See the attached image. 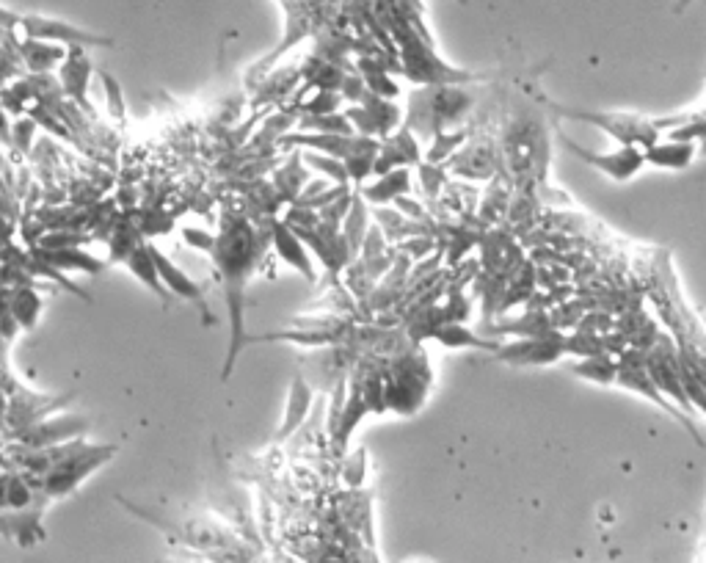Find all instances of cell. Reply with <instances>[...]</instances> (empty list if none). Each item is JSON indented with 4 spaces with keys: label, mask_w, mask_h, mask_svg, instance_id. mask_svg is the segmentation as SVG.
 <instances>
[{
    "label": "cell",
    "mask_w": 706,
    "mask_h": 563,
    "mask_svg": "<svg viewBox=\"0 0 706 563\" xmlns=\"http://www.w3.org/2000/svg\"><path fill=\"white\" fill-rule=\"evenodd\" d=\"M213 249H216L218 268H221L224 282H227V299L229 310H232V348H229L227 368H224V379H227L238 351L246 345V334H243V285H246L251 268H254V260H257V252H254L257 238H254V230L249 224L235 216V219H227L224 235H218Z\"/></svg>",
    "instance_id": "1"
},
{
    "label": "cell",
    "mask_w": 706,
    "mask_h": 563,
    "mask_svg": "<svg viewBox=\"0 0 706 563\" xmlns=\"http://www.w3.org/2000/svg\"><path fill=\"white\" fill-rule=\"evenodd\" d=\"M475 97L461 89V83H431L420 92L411 94L409 116L403 125L409 127L414 136L431 141L433 136L445 133L447 125L469 114Z\"/></svg>",
    "instance_id": "2"
},
{
    "label": "cell",
    "mask_w": 706,
    "mask_h": 563,
    "mask_svg": "<svg viewBox=\"0 0 706 563\" xmlns=\"http://www.w3.org/2000/svg\"><path fill=\"white\" fill-rule=\"evenodd\" d=\"M552 111L566 116V119H577V122L599 127L604 133H610L621 147L646 150L654 141H660L662 133L657 127V119H646L638 114H602V111H580V108H563V105H552Z\"/></svg>",
    "instance_id": "3"
},
{
    "label": "cell",
    "mask_w": 706,
    "mask_h": 563,
    "mask_svg": "<svg viewBox=\"0 0 706 563\" xmlns=\"http://www.w3.org/2000/svg\"><path fill=\"white\" fill-rule=\"evenodd\" d=\"M558 138L566 150L574 152L580 161H585L588 166H593V169L607 174L615 183H627V180H632V177L640 174V169L646 166L643 150H638V147H618L615 152H591L585 150V147H580L577 141H571L566 133H558Z\"/></svg>",
    "instance_id": "4"
},
{
    "label": "cell",
    "mask_w": 706,
    "mask_h": 563,
    "mask_svg": "<svg viewBox=\"0 0 706 563\" xmlns=\"http://www.w3.org/2000/svg\"><path fill=\"white\" fill-rule=\"evenodd\" d=\"M563 354H566L563 351V332L552 329V332L541 334V337H519L513 343L497 345V351L491 357L508 362V365H552Z\"/></svg>",
    "instance_id": "5"
},
{
    "label": "cell",
    "mask_w": 706,
    "mask_h": 563,
    "mask_svg": "<svg viewBox=\"0 0 706 563\" xmlns=\"http://www.w3.org/2000/svg\"><path fill=\"white\" fill-rule=\"evenodd\" d=\"M422 163L420 141L411 133L409 127L400 125L395 133H389L387 138H381V147L376 152V161H373V174H387L392 169L400 166H417Z\"/></svg>",
    "instance_id": "6"
},
{
    "label": "cell",
    "mask_w": 706,
    "mask_h": 563,
    "mask_svg": "<svg viewBox=\"0 0 706 563\" xmlns=\"http://www.w3.org/2000/svg\"><path fill=\"white\" fill-rule=\"evenodd\" d=\"M268 227H271V238H274L276 254H279L287 265H293L296 271H301V274L307 276L309 282H312V279H315V268H312V260H309L304 241H301L296 232L287 227L285 221L268 219Z\"/></svg>",
    "instance_id": "7"
},
{
    "label": "cell",
    "mask_w": 706,
    "mask_h": 563,
    "mask_svg": "<svg viewBox=\"0 0 706 563\" xmlns=\"http://www.w3.org/2000/svg\"><path fill=\"white\" fill-rule=\"evenodd\" d=\"M695 155H698L695 141H679V138H671V141H654L651 147L643 150V158H646L649 166L671 169V172L687 169V166L695 161Z\"/></svg>",
    "instance_id": "8"
},
{
    "label": "cell",
    "mask_w": 706,
    "mask_h": 563,
    "mask_svg": "<svg viewBox=\"0 0 706 563\" xmlns=\"http://www.w3.org/2000/svg\"><path fill=\"white\" fill-rule=\"evenodd\" d=\"M353 188L365 196V202H370V205H387V202H395L398 196L409 194L411 172H409V166H400V169H392V172L381 174L376 183L353 185Z\"/></svg>",
    "instance_id": "9"
},
{
    "label": "cell",
    "mask_w": 706,
    "mask_h": 563,
    "mask_svg": "<svg viewBox=\"0 0 706 563\" xmlns=\"http://www.w3.org/2000/svg\"><path fill=\"white\" fill-rule=\"evenodd\" d=\"M309 406H312V390H309V384L304 381V376H296V379H293V387H290V398H287L285 423H282L279 434H276L279 442H285L290 434H296L298 428L304 426V420H307V414H309Z\"/></svg>",
    "instance_id": "10"
},
{
    "label": "cell",
    "mask_w": 706,
    "mask_h": 563,
    "mask_svg": "<svg viewBox=\"0 0 706 563\" xmlns=\"http://www.w3.org/2000/svg\"><path fill=\"white\" fill-rule=\"evenodd\" d=\"M431 337L436 340V343L447 345V348H480V351H497V345L494 340H486V337H480V334H475L472 329H467V323H442V326H436L431 332Z\"/></svg>",
    "instance_id": "11"
},
{
    "label": "cell",
    "mask_w": 706,
    "mask_h": 563,
    "mask_svg": "<svg viewBox=\"0 0 706 563\" xmlns=\"http://www.w3.org/2000/svg\"><path fill=\"white\" fill-rule=\"evenodd\" d=\"M549 332H552V321H549V312L544 310H527L516 321L497 323L486 329V334H511V337H541Z\"/></svg>",
    "instance_id": "12"
},
{
    "label": "cell",
    "mask_w": 706,
    "mask_h": 563,
    "mask_svg": "<svg viewBox=\"0 0 706 563\" xmlns=\"http://www.w3.org/2000/svg\"><path fill=\"white\" fill-rule=\"evenodd\" d=\"M367 227H370V210H367L365 205V196L353 188L351 210H348V213H345V219H342V235H345V241L351 243V249L356 257H359V249H362V241H365Z\"/></svg>",
    "instance_id": "13"
},
{
    "label": "cell",
    "mask_w": 706,
    "mask_h": 563,
    "mask_svg": "<svg viewBox=\"0 0 706 563\" xmlns=\"http://www.w3.org/2000/svg\"><path fill=\"white\" fill-rule=\"evenodd\" d=\"M365 108L367 114L376 119L378 125V138H387L389 133H395L400 125H403V114L395 103H387L384 97H378L373 92L362 94V103H356Z\"/></svg>",
    "instance_id": "14"
},
{
    "label": "cell",
    "mask_w": 706,
    "mask_h": 563,
    "mask_svg": "<svg viewBox=\"0 0 706 563\" xmlns=\"http://www.w3.org/2000/svg\"><path fill=\"white\" fill-rule=\"evenodd\" d=\"M152 257H155V265H158V274L169 282V288L171 290H177L180 296H185V299H191V301H196L199 307H202V312H205V318H207V323H213V318H210V310L205 307V301H202V293H199V288H196L194 282L188 279V276L180 271V268H174V265L163 257V254L158 252V249H152Z\"/></svg>",
    "instance_id": "15"
},
{
    "label": "cell",
    "mask_w": 706,
    "mask_h": 563,
    "mask_svg": "<svg viewBox=\"0 0 706 563\" xmlns=\"http://www.w3.org/2000/svg\"><path fill=\"white\" fill-rule=\"evenodd\" d=\"M469 141L467 130H453V133H439V136L431 138L428 144V152H425V163H445L456 155L464 144Z\"/></svg>",
    "instance_id": "16"
},
{
    "label": "cell",
    "mask_w": 706,
    "mask_h": 563,
    "mask_svg": "<svg viewBox=\"0 0 706 563\" xmlns=\"http://www.w3.org/2000/svg\"><path fill=\"white\" fill-rule=\"evenodd\" d=\"M574 373L582 376V379L596 381V384H615L618 362H613L607 354H602V357H588L574 365Z\"/></svg>",
    "instance_id": "17"
},
{
    "label": "cell",
    "mask_w": 706,
    "mask_h": 563,
    "mask_svg": "<svg viewBox=\"0 0 706 563\" xmlns=\"http://www.w3.org/2000/svg\"><path fill=\"white\" fill-rule=\"evenodd\" d=\"M301 161H307V166L318 169L320 174H326L334 185H351V177H348V169L340 158H331L326 152L318 150H307L301 152Z\"/></svg>",
    "instance_id": "18"
},
{
    "label": "cell",
    "mask_w": 706,
    "mask_h": 563,
    "mask_svg": "<svg viewBox=\"0 0 706 563\" xmlns=\"http://www.w3.org/2000/svg\"><path fill=\"white\" fill-rule=\"evenodd\" d=\"M373 219H376V224L381 227V232H384V238H387L389 243H400L406 238V221L409 219L400 213L398 207L376 205L373 207Z\"/></svg>",
    "instance_id": "19"
},
{
    "label": "cell",
    "mask_w": 706,
    "mask_h": 563,
    "mask_svg": "<svg viewBox=\"0 0 706 563\" xmlns=\"http://www.w3.org/2000/svg\"><path fill=\"white\" fill-rule=\"evenodd\" d=\"M342 105V94L340 92H323V89H315V94L309 97L307 103L301 105L298 111L309 116H323V114H337V108Z\"/></svg>",
    "instance_id": "20"
},
{
    "label": "cell",
    "mask_w": 706,
    "mask_h": 563,
    "mask_svg": "<svg viewBox=\"0 0 706 563\" xmlns=\"http://www.w3.org/2000/svg\"><path fill=\"white\" fill-rule=\"evenodd\" d=\"M395 249L400 254H406L411 263H420L425 257H431V252L436 249V238H431V235H411V238H403L400 243H395Z\"/></svg>",
    "instance_id": "21"
},
{
    "label": "cell",
    "mask_w": 706,
    "mask_h": 563,
    "mask_svg": "<svg viewBox=\"0 0 706 563\" xmlns=\"http://www.w3.org/2000/svg\"><path fill=\"white\" fill-rule=\"evenodd\" d=\"M342 114H345V119L351 122L353 133H359V136L378 138L376 119H373V116L367 114V111H365V108H362V105H348V108H345Z\"/></svg>",
    "instance_id": "22"
},
{
    "label": "cell",
    "mask_w": 706,
    "mask_h": 563,
    "mask_svg": "<svg viewBox=\"0 0 706 563\" xmlns=\"http://www.w3.org/2000/svg\"><path fill=\"white\" fill-rule=\"evenodd\" d=\"M362 470H367V450H356L351 459H345V470H342L345 483L353 486V489H356V486H362V483H365Z\"/></svg>",
    "instance_id": "23"
},
{
    "label": "cell",
    "mask_w": 706,
    "mask_h": 563,
    "mask_svg": "<svg viewBox=\"0 0 706 563\" xmlns=\"http://www.w3.org/2000/svg\"><path fill=\"white\" fill-rule=\"evenodd\" d=\"M373 161H376V155H353L348 161H342L345 163V169H348L351 185L365 183L367 174H373Z\"/></svg>",
    "instance_id": "24"
},
{
    "label": "cell",
    "mask_w": 706,
    "mask_h": 563,
    "mask_svg": "<svg viewBox=\"0 0 706 563\" xmlns=\"http://www.w3.org/2000/svg\"><path fill=\"white\" fill-rule=\"evenodd\" d=\"M392 205L398 207L400 213H403V216H406V219H411V221H425L428 216H431V213L425 210V205H420L417 199H411L409 194L398 196V199H395Z\"/></svg>",
    "instance_id": "25"
},
{
    "label": "cell",
    "mask_w": 706,
    "mask_h": 563,
    "mask_svg": "<svg viewBox=\"0 0 706 563\" xmlns=\"http://www.w3.org/2000/svg\"><path fill=\"white\" fill-rule=\"evenodd\" d=\"M183 235L188 238L191 246H196V249H213V246H216V238H213V235H207V232H196L194 227H185Z\"/></svg>",
    "instance_id": "26"
},
{
    "label": "cell",
    "mask_w": 706,
    "mask_h": 563,
    "mask_svg": "<svg viewBox=\"0 0 706 563\" xmlns=\"http://www.w3.org/2000/svg\"><path fill=\"white\" fill-rule=\"evenodd\" d=\"M690 3H693V0H679V3H676V12H684V9H687Z\"/></svg>",
    "instance_id": "27"
}]
</instances>
